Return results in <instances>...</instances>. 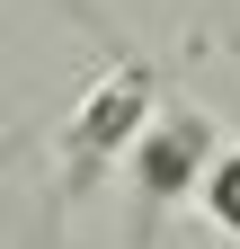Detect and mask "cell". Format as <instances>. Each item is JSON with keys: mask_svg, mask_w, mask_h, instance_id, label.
<instances>
[{"mask_svg": "<svg viewBox=\"0 0 240 249\" xmlns=\"http://www.w3.org/2000/svg\"><path fill=\"white\" fill-rule=\"evenodd\" d=\"M205 160H214V124L196 107H152V124L125 142V169H134V249H152L160 213L205 178Z\"/></svg>", "mask_w": 240, "mask_h": 249, "instance_id": "cell-1", "label": "cell"}, {"mask_svg": "<svg viewBox=\"0 0 240 249\" xmlns=\"http://www.w3.org/2000/svg\"><path fill=\"white\" fill-rule=\"evenodd\" d=\"M142 124H152V71H142V62H116V71L71 107V124H63V169H71V187H89L107 160H125V142L142 134Z\"/></svg>", "mask_w": 240, "mask_h": 249, "instance_id": "cell-2", "label": "cell"}, {"mask_svg": "<svg viewBox=\"0 0 240 249\" xmlns=\"http://www.w3.org/2000/svg\"><path fill=\"white\" fill-rule=\"evenodd\" d=\"M196 205H205V223H214L231 249H240V151H214L196 178Z\"/></svg>", "mask_w": 240, "mask_h": 249, "instance_id": "cell-3", "label": "cell"}]
</instances>
